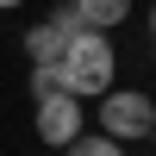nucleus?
Listing matches in <instances>:
<instances>
[{
	"instance_id": "nucleus-7",
	"label": "nucleus",
	"mask_w": 156,
	"mask_h": 156,
	"mask_svg": "<svg viewBox=\"0 0 156 156\" xmlns=\"http://www.w3.org/2000/svg\"><path fill=\"white\" fill-rule=\"evenodd\" d=\"M19 6H25V0H0V12H19Z\"/></svg>"
},
{
	"instance_id": "nucleus-4",
	"label": "nucleus",
	"mask_w": 156,
	"mask_h": 156,
	"mask_svg": "<svg viewBox=\"0 0 156 156\" xmlns=\"http://www.w3.org/2000/svg\"><path fill=\"white\" fill-rule=\"evenodd\" d=\"M62 6H69L87 31H119V25L131 19V0H62Z\"/></svg>"
},
{
	"instance_id": "nucleus-2",
	"label": "nucleus",
	"mask_w": 156,
	"mask_h": 156,
	"mask_svg": "<svg viewBox=\"0 0 156 156\" xmlns=\"http://www.w3.org/2000/svg\"><path fill=\"white\" fill-rule=\"evenodd\" d=\"M94 106H100V131L112 144H150L156 137V100L144 87H106Z\"/></svg>"
},
{
	"instance_id": "nucleus-3",
	"label": "nucleus",
	"mask_w": 156,
	"mask_h": 156,
	"mask_svg": "<svg viewBox=\"0 0 156 156\" xmlns=\"http://www.w3.org/2000/svg\"><path fill=\"white\" fill-rule=\"evenodd\" d=\"M31 131H37V144L44 150H69L75 137L87 131V100H75V94H44V100H31Z\"/></svg>"
},
{
	"instance_id": "nucleus-8",
	"label": "nucleus",
	"mask_w": 156,
	"mask_h": 156,
	"mask_svg": "<svg viewBox=\"0 0 156 156\" xmlns=\"http://www.w3.org/2000/svg\"><path fill=\"white\" fill-rule=\"evenodd\" d=\"M44 156H62V150H44Z\"/></svg>"
},
{
	"instance_id": "nucleus-6",
	"label": "nucleus",
	"mask_w": 156,
	"mask_h": 156,
	"mask_svg": "<svg viewBox=\"0 0 156 156\" xmlns=\"http://www.w3.org/2000/svg\"><path fill=\"white\" fill-rule=\"evenodd\" d=\"M25 87H31V100H44V94H56V87H62V75H56V62H31V81H25Z\"/></svg>"
},
{
	"instance_id": "nucleus-5",
	"label": "nucleus",
	"mask_w": 156,
	"mask_h": 156,
	"mask_svg": "<svg viewBox=\"0 0 156 156\" xmlns=\"http://www.w3.org/2000/svg\"><path fill=\"white\" fill-rule=\"evenodd\" d=\"M62 156H131V144H112L106 131H81L69 150H62Z\"/></svg>"
},
{
	"instance_id": "nucleus-1",
	"label": "nucleus",
	"mask_w": 156,
	"mask_h": 156,
	"mask_svg": "<svg viewBox=\"0 0 156 156\" xmlns=\"http://www.w3.org/2000/svg\"><path fill=\"white\" fill-rule=\"evenodd\" d=\"M56 75H62V94L75 100H100L106 87H119V50H112L106 31H75L56 56Z\"/></svg>"
}]
</instances>
